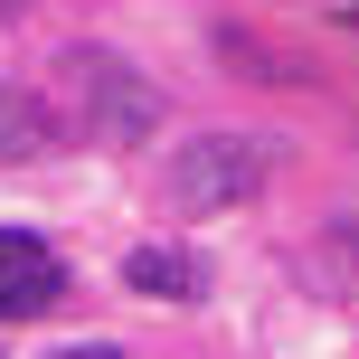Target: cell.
Wrapping results in <instances>:
<instances>
[{
	"instance_id": "cell-4",
	"label": "cell",
	"mask_w": 359,
	"mask_h": 359,
	"mask_svg": "<svg viewBox=\"0 0 359 359\" xmlns=\"http://www.w3.org/2000/svg\"><path fill=\"white\" fill-rule=\"evenodd\" d=\"M48 151H57V104L0 76V161H48Z\"/></svg>"
},
{
	"instance_id": "cell-5",
	"label": "cell",
	"mask_w": 359,
	"mask_h": 359,
	"mask_svg": "<svg viewBox=\"0 0 359 359\" xmlns=\"http://www.w3.org/2000/svg\"><path fill=\"white\" fill-rule=\"evenodd\" d=\"M123 284L133 293H161V303H198L208 274H198V255H180V246H133L123 255Z\"/></svg>"
},
{
	"instance_id": "cell-8",
	"label": "cell",
	"mask_w": 359,
	"mask_h": 359,
	"mask_svg": "<svg viewBox=\"0 0 359 359\" xmlns=\"http://www.w3.org/2000/svg\"><path fill=\"white\" fill-rule=\"evenodd\" d=\"M19 10H38V0H0V19H19Z\"/></svg>"
},
{
	"instance_id": "cell-3",
	"label": "cell",
	"mask_w": 359,
	"mask_h": 359,
	"mask_svg": "<svg viewBox=\"0 0 359 359\" xmlns=\"http://www.w3.org/2000/svg\"><path fill=\"white\" fill-rule=\"evenodd\" d=\"M67 303V265H57L48 236L0 227V322H38V312Z\"/></svg>"
},
{
	"instance_id": "cell-9",
	"label": "cell",
	"mask_w": 359,
	"mask_h": 359,
	"mask_svg": "<svg viewBox=\"0 0 359 359\" xmlns=\"http://www.w3.org/2000/svg\"><path fill=\"white\" fill-rule=\"evenodd\" d=\"M341 246H350V255H359V217H350V227H341Z\"/></svg>"
},
{
	"instance_id": "cell-2",
	"label": "cell",
	"mask_w": 359,
	"mask_h": 359,
	"mask_svg": "<svg viewBox=\"0 0 359 359\" xmlns=\"http://www.w3.org/2000/svg\"><path fill=\"white\" fill-rule=\"evenodd\" d=\"M67 76H76V95H86L95 142H142V133L161 123V95H151L114 48H67Z\"/></svg>"
},
{
	"instance_id": "cell-1",
	"label": "cell",
	"mask_w": 359,
	"mask_h": 359,
	"mask_svg": "<svg viewBox=\"0 0 359 359\" xmlns=\"http://www.w3.org/2000/svg\"><path fill=\"white\" fill-rule=\"evenodd\" d=\"M274 151L255 142V133H198V142L170 151V208L180 217H217V208H246L255 189H265Z\"/></svg>"
},
{
	"instance_id": "cell-7",
	"label": "cell",
	"mask_w": 359,
	"mask_h": 359,
	"mask_svg": "<svg viewBox=\"0 0 359 359\" xmlns=\"http://www.w3.org/2000/svg\"><path fill=\"white\" fill-rule=\"evenodd\" d=\"M341 29H350V38H359V0H341Z\"/></svg>"
},
{
	"instance_id": "cell-6",
	"label": "cell",
	"mask_w": 359,
	"mask_h": 359,
	"mask_svg": "<svg viewBox=\"0 0 359 359\" xmlns=\"http://www.w3.org/2000/svg\"><path fill=\"white\" fill-rule=\"evenodd\" d=\"M48 359H123L114 341H76V350H48Z\"/></svg>"
}]
</instances>
